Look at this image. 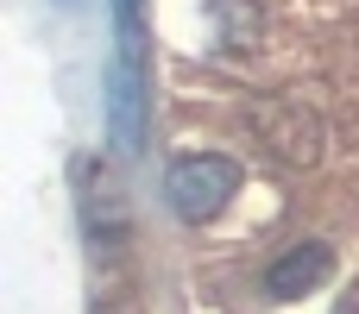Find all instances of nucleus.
<instances>
[{
	"label": "nucleus",
	"instance_id": "obj_3",
	"mask_svg": "<svg viewBox=\"0 0 359 314\" xmlns=\"http://www.w3.org/2000/svg\"><path fill=\"white\" fill-rule=\"evenodd\" d=\"M328 277H334V252H328L322 239H309V245H290V252L265 271V290H271L278 302H297V296L322 290Z\"/></svg>",
	"mask_w": 359,
	"mask_h": 314
},
{
	"label": "nucleus",
	"instance_id": "obj_2",
	"mask_svg": "<svg viewBox=\"0 0 359 314\" xmlns=\"http://www.w3.org/2000/svg\"><path fill=\"white\" fill-rule=\"evenodd\" d=\"M164 195H170V208L183 214V220H215L233 195H240V164L233 157H221V151H189V157H177L170 164V176H164Z\"/></svg>",
	"mask_w": 359,
	"mask_h": 314
},
{
	"label": "nucleus",
	"instance_id": "obj_1",
	"mask_svg": "<svg viewBox=\"0 0 359 314\" xmlns=\"http://www.w3.org/2000/svg\"><path fill=\"white\" fill-rule=\"evenodd\" d=\"M145 25H139V0H114V69H107V126L120 151L145 145Z\"/></svg>",
	"mask_w": 359,
	"mask_h": 314
}]
</instances>
